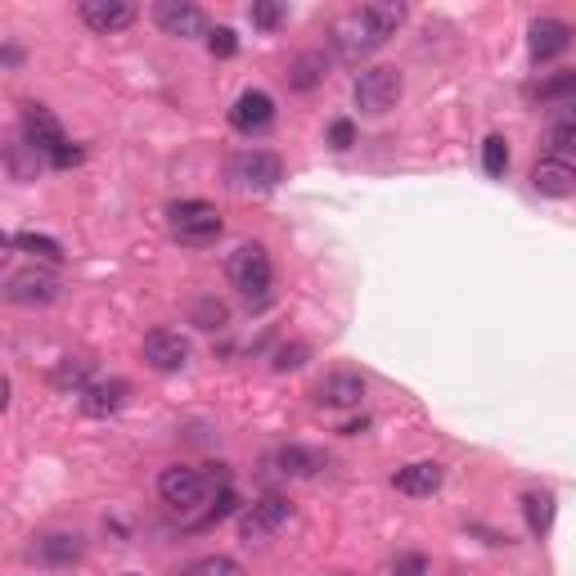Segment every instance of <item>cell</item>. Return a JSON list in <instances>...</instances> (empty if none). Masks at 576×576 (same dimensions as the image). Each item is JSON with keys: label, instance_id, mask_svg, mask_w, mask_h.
I'll return each instance as SVG.
<instances>
[{"label": "cell", "instance_id": "24", "mask_svg": "<svg viewBox=\"0 0 576 576\" xmlns=\"http://www.w3.org/2000/svg\"><path fill=\"white\" fill-rule=\"evenodd\" d=\"M50 383L59 387V392H86L90 387V360H77V356H68V360H59V369L50 374Z\"/></svg>", "mask_w": 576, "mask_h": 576}, {"label": "cell", "instance_id": "30", "mask_svg": "<svg viewBox=\"0 0 576 576\" xmlns=\"http://www.w3.org/2000/svg\"><path fill=\"white\" fill-rule=\"evenodd\" d=\"M185 576H239V563L234 558H198Z\"/></svg>", "mask_w": 576, "mask_h": 576}, {"label": "cell", "instance_id": "14", "mask_svg": "<svg viewBox=\"0 0 576 576\" xmlns=\"http://www.w3.org/2000/svg\"><path fill=\"white\" fill-rule=\"evenodd\" d=\"M81 23L90 27V32L108 36V32H122V27L135 23V5L131 0H81Z\"/></svg>", "mask_w": 576, "mask_h": 576}, {"label": "cell", "instance_id": "36", "mask_svg": "<svg viewBox=\"0 0 576 576\" xmlns=\"http://www.w3.org/2000/svg\"><path fill=\"white\" fill-rule=\"evenodd\" d=\"M554 126H563V131H576V99H567V104L554 108Z\"/></svg>", "mask_w": 576, "mask_h": 576}, {"label": "cell", "instance_id": "19", "mask_svg": "<svg viewBox=\"0 0 576 576\" xmlns=\"http://www.w3.org/2000/svg\"><path fill=\"white\" fill-rule=\"evenodd\" d=\"M360 396H365V378L351 374V369H338V374H329L320 387H315V401L320 405H360Z\"/></svg>", "mask_w": 576, "mask_h": 576}, {"label": "cell", "instance_id": "9", "mask_svg": "<svg viewBox=\"0 0 576 576\" xmlns=\"http://www.w3.org/2000/svg\"><path fill=\"white\" fill-rule=\"evenodd\" d=\"M293 518V504L284 500V495H266V500H257L248 513L239 518V536L248 540V545H261V540H270L284 522Z\"/></svg>", "mask_w": 576, "mask_h": 576}, {"label": "cell", "instance_id": "29", "mask_svg": "<svg viewBox=\"0 0 576 576\" xmlns=\"http://www.w3.org/2000/svg\"><path fill=\"white\" fill-rule=\"evenodd\" d=\"M248 18H252V27H261V32H275V27L284 23V5H279V0H257V5L248 9Z\"/></svg>", "mask_w": 576, "mask_h": 576}, {"label": "cell", "instance_id": "26", "mask_svg": "<svg viewBox=\"0 0 576 576\" xmlns=\"http://www.w3.org/2000/svg\"><path fill=\"white\" fill-rule=\"evenodd\" d=\"M9 243L23 248V252H32V257H41V261H63V243L50 239V234H14Z\"/></svg>", "mask_w": 576, "mask_h": 576}, {"label": "cell", "instance_id": "23", "mask_svg": "<svg viewBox=\"0 0 576 576\" xmlns=\"http://www.w3.org/2000/svg\"><path fill=\"white\" fill-rule=\"evenodd\" d=\"M531 95H536L540 104H567V99H576V68L549 72L545 81H536V86H531Z\"/></svg>", "mask_w": 576, "mask_h": 576}, {"label": "cell", "instance_id": "8", "mask_svg": "<svg viewBox=\"0 0 576 576\" xmlns=\"http://www.w3.org/2000/svg\"><path fill=\"white\" fill-rule=\"evenodd\" d=\"M5 297L14 306H50L59 297V275L41 266H23L5 279Z\"/></svg>", "mask_w": 576, "mask_h": 576}, {"label": "cell", "instance_id": "12", "mask_svg": "<svg viewBox=\"0 0 576 576\" xmlns=\"http://www.w3.org/2000/svg\"><path fill=\"white\" fill-rule=\"evenodd\" d=\"M270 122H275V99H270L266 90H243V95L230 104V126H234V131L257 135V131H266Z\"/></svg>", "mask_w": 576, "mask_h": 576}, {"label": "cell", "instance_id": "2", "mask_svg": "<svg viewBox=\"0 0 576 576\" xmlns=\"http://www.w3.org/2000/svg\"><path fill=\"white\" fill-rule=\"evenodd\" d=\"M23 140L36 158H45L50 167H77L81 162V144H72L63 135L59 117L50 113L45 104H27L23 108Z\"/></svg>", "mask_w": 576, "mask_h": 576}, {"label": "cell", "instance_id": "22", "mask_svg": "<svg viewBox=\"0 0 576 576\" xmlns=\"http://www.w3.org/2000/svg\"><path fill=\"white\" fill-rule=\"evenodd\" d=\"M522 513H527V531L545 540L549 527H554V495L549 491H527L522 495Z\"/></svg>", "mask_w": 576, "mask_h": 576}, {"label": "cell", "instance_id": "3", "mask_svg": "<svg viewBox=\"0 0 576 576\" xmlns=\"http://www.w3.org/2000/svg\"><path fill=\"white\" fill-rule=\"evenodd\" d=\"M167 225H171V239L185 243V248H212L225 234L221 212H216L212 203H203V198H180V203H171Z\"/></svg>", "mask_w": 576, "mask_h": 576}, {"label": "cell", "instance_id": "18", "mask_svg": "<svg viewBox=\"0 0 576 576\" xmlns=\"http://www.w3.org/2000/svg\"><path fill=\"white\" fill-rule=\"evenodd\" d=\"M126 396H131V383L104 378V383H90L86 392H81V410H86L90 419H108V414H117L126 405Z\"/></svg>", "mask_w": 576, "mask_h": 576}, {"label": "cell", "instance_id": "11", "mask_svg": "<svg viewBox=\"0 0 576 576\" xmlns=\"http://www.w3.org/2000/svg\"><path fill=\"white\" fill-rule=\"evenodd\" d=\"M153 23L167 36H180V41H194V36H207V14L189 0H158L153 5Z\"/></svg>", "mask_w": 576, "mask_h": 576}, {"label": "cell", "instance_id": "7", "mask_svg": "<svg viewBox=\"0 0 576 576\" xmlns=\"http://www.w3.org/2000/svg\"><path fill=\"white\" fill-rule=\"evenodd\" d=\"M378 45H383V36L374 32V23L365 18V9H356V14H342L338 23H333V50H338V59L360 63L365 54H374Z\"/></svg>", "mask_w": 576, "mask_h": 576}, {"label": "cell", "instance_id": "25", "mask_svg": "<svg viewBox=\"0 0 576 576\" xmlns=\"http://www.w3.org/2000/svg\"><path fill=\"white\" fill-rule=\"evenodd\" d=\"M365 18L374 23V32L387 41V36H396V27L405 23V5H401V0H378V5H365Z\"/></svg>", "mask_w": 576, "mask_h": 576}, {"label": "cell", "instance_id": "28", "mask_svg": "<svg viewBox=\"0 0 576 576\" xmlns=\"http://www.w3.org/2000/svg\"><path fill=\"white\" fill-rule=\"evenodd\" d=\"M545 149H549V158L572 162V167H576V131H563V126H549Z\"/></svg>", "mask_w": 576, "mask_h": 576}, {"label": "cell", "instance_id": "15", "mask_svg": "<svg viewBox=\"0 0 576 576\" xmlns=\"http://www.w3.org/2000/svg\"><path fill=\"white\" fill-rule=\"evenodd\" d=\"M576 41V27L563 23V18H536L531 23V59L536 63H549Z\"/></svg>", "mask_w": 576, "mask_h": 576}, {"label": "cell", "instance_id": "21", "mask_svg": "<svg viewBox=\"0 0 576 576\" xmlns=\"http://www.w3.org/2000/svg\"><path fill=\"white\" fill-rule=\"evenodd\" d=\"M324 68H329V59H324L320 50L297 54V59L288 63V86H293V90H315L324 81Z\"/></svg>", "mask_w": 576, "mask_h": 576}, {"label": "cell", "instance_id": "31", "mask_svg": "<svg viewBox=\"0 0 576 576\" xmlns=\"http://www.w3.org/2000/svg\"><path fill=\"white\" fill-rule=\"evenodd\" d=\"M387 576H428V558L423 554H396L387 563Z\"/></svg>", "mask_w": 576, "mask_h": 576}, {"label": "cell", "instance_id": "5", "mask_svg": "<svg viewBox=\"0 0 576 576\" xmlns=\"http://www.w3.org/2000/svg\"><path fill=\"white\" fill-rule=\"evenodd\" d=\"M207 491H212V477L189 464H171V468H162V477H158V495L180 513L198 509V504L207 500Z\"/></svg>", "mask_w": 576, "mask_h": 576}, {"label": "cell", "instance_id": "4", "mask_svg": "<svg viewBox=\"0 0 576 576\" xmlns=\"http://www.w3.org/2000/svg\"><path fill=\"white\" fill-rule=\"evenodd\" d=\"M401 90H405V81H401V72L396 68H365L356 77V108L360 113H374V117H383L387 108H396L401 104Z\"/></svg>", "mask_w": 576, "mask_h": 576}, {"label": "cell", "instance_id": "10", "mask_svg": "<svg viewBox=\"0 0 576 576\" xmlns=\"http://www.w3.org/2000/svg\"><path fill=\"white\" fill-rule=\"evenodd\" d=\"M81 554H86L81 531H45V536H36L32 545H27V558L41 567H72Z\"/></svg>", "mask_w": 576, "mask_h": 576}, {"label": "cell", "instance_id": "20", "mask_svg": "<svg viewBox=\"0 0 576 576\" xmlns=\"http://www.w3.org/2000/svg\"><path fill=\"white\" fill-rule=\"evenodd\" d=\"M275 468L284 477H315L324 468V455L311 446H284V450H275Z\"/></svg>", "mask_w": 576, "mask_h": 576}, {"label": "cell", "instance_id": "6", "mask_svg": "<svg viewBox=\"0 0 576 576\" xmlns=\"http://www.w3.org/2000/svg\"><path fill=\"white\" fill-rule=\"evenodd\" d=\"M230 185L234 189H275L279 180H284V162L275 158V153H266V149H248V153H239V158H230Z\"/></svg>", "mask_w": 576, "mask_h": 576}, {"label": "cell", "instance_id": "16", "mask_svg": "<svg viewBox=\"0 0 576 576\" xmlns=\"http://www.w3.org/2000/svg\"><path fill=\"white\" fill-rule=\"evenodd\" d=\"M531 189L545 198H567L576 194V167L572 162H558V158H536V167H531Z\"/></svg>", "mask_w": 576, "mask_h": 576}, {"label": "cell", "instance_id": "33", "mask_svg": "<svg viewBox=\"0 0 576 576\" xmlns=\"http://www.w3.org/2000/svg\"><path fill=\"white\" fill-rule=\"evenodd\" d=\"M207 50H212L216 59H230V54L239 50V36H234V27H216V32H207Z\"/></svg>", "mask_w": 576, "mask_h": 576}, {"label": "cell", "instance_id": "27", "mask_svg": "<svg viewBox=\"0 0 576 576\" xmlns=\"http://www.w3.org/2000/svg\"><path fill=\"white\" fill-rule=\"evenodd\" d=\"M482 167H486V176H495V180L509 171V144H504V135H486V144H482Z\"/></svg>", "mask_w": 576, "mask_h": 576}, {"label": "cell", "instance_id": "1", "mask_svg": "<svg viewBox=\"0 0 576 576\" xmlns=\"http://www.w3.org/2000/svg\"><path fill=\"white\" fill-rule=\"evenodd\" d=\"M225 275H230V288L252 311H261L270 302V293H275V266H270V252L261 243H239L230 252V261H225Z\"/></svg>", "mask_w": 576, "mask_h": 576}, {"label": "cell", "instance_id": "13", "mask_svg": "<svg viewBox=\"0 0 576 576\" xmlns=\"http://www.w3.org/2000/svg\"><path fill=\"white\" fill-rule=\"evenodd\" d=\"M144 360H149L158 374H176L189 360V342L180 338L176 329H153L149 338H144Z\"/></svg>", "mask_w": 576, "mask_h": 576}, {"label": "cell", "instance_id": "17", "mask_svg": "<svg viewBox=\"0 0 576 576\" xmlns=\"http://www.w3.org/2000/svg\"><path fill=\"white\" fill-rule=\"evenodd\" d=\"M441 482H446V468L437 464V459H419V464H405L401 473L392 477V486L401 495H414V500H423V495H437Z\"/></svg>", "mask_w": 576, "mask_h": 576}, {"label": "cell", "instance_id": "34", "mask_svg": "<svg viewBox=\"0 0 576 576\" xmlns=\"http://www.w3.org/2000/svg\"><path fill=\"white\" fill-rule=\"evenodd\" d=\"M329 144L333 149H351V144H356V126H351L347 117H338V122L329 126Z\"/></svg>", "mask_w": 576, "mask_h": 576}, {"label": "cell", "instance_id": "35", "mask_svg": "<svg viewBox=\"0 0 576 576\" xmlns=\"http://www.w3.org/2000/svg\"><path fill=\"white\" fill-rule=\"evenodd\" d=\"M297 365H306V347H302V342H293V347H279L275 369H297Z\"/></svg>", "mask_w": 576, "mask_h": 576}, {"label": "cell", "instance_id": "32", "mask_svg": "<svg viewBox=\"0 0 576 576\" xmlns=\"http://www.w3.org/2000/svg\"><path fill=\"white\" fill-rule=\"evenodd\" d=\"M194 324H198V329H221V324H225V306L212 302V297H203V302L194 306Z\"/></svg>", "mask_w": 576, "mask_h": 576}]
</instances>
